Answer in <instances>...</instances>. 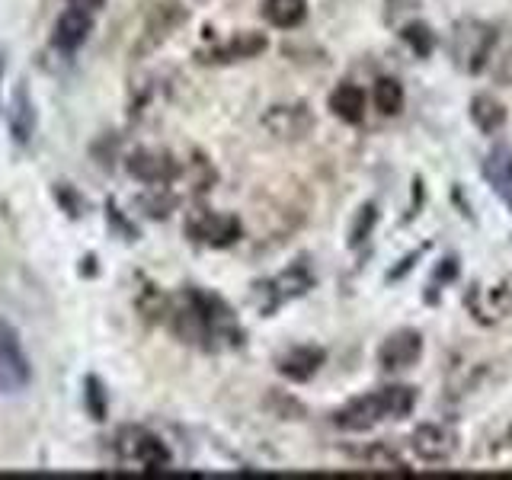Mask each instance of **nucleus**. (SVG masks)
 <instances>
[{
	"mask_svg": "<svg viewBox=\"0 0 512 480\" xmlns=\"http://www.w3.org/2000/svg\"><path fill=\"white\" fill-rule=\"evenodd\" d=\"M173 314H176V330L192 343H205V346H218L221 340L240 343V327L231 308L215 295L189 288L183 295V308Z\"/></svg>",
	"mask_w": 512,
	"mask_h": 480,
	"instance_id": "nucleus-1",
	"label": "nucleus"
},
{
	"mask_svg": "<svg viewBox=\"0 0 512 480\" xmlns=\"http://www.w3.org/2000/svg\"><path fill=\"white\" fill-rule=\"evenodd\" d=\"M413 404H416L413 388H407V384H391V388L362 394L352 400V404L340 407L333 413V426L346 432H365V429H375L384 420H404V416H410Z\"/></svg>",
	"mask_w": 512,
	"mask_h": 480,
	"instance_id": "nucleus-2",
	"label": "nucleus"
},
{
	"mask_svg": "<svg viewBox=\"0 0 512 480\" xmlns=\"http://www.w3.org/2000/svg\"><path fill=\"white\" fill-rule=\"evenodd\" d=\"M493 42H496V29L490 23L464 16V20H458L452 26V36H448V55H452V61L464 74H480L490 61Z\"/></svg>",
	"mask_w": 512,
	"mask_h": 480,
	"instance_id": "nucleus-3",
	"label": "nucleus"
},
{
	"mask_svg": "<svg viewBox=\"0 0 512 480\" xmlns=\"http://www.w3.org/2000/svg\"><path fill=\"white\" fill-rule=\"evenodd\" d=\"M32 372H29V359L23 352V343L16 330L10 324L0 320V391L4 394H16L29 384Z\"/></svg>",
	"mask_w": 512,
	"mask_h": 480,
	"instance_id": "nucleus-4",
	"label": "nucleus"
},
{
	"mask_svg": "<svg viewBox=\"0 0 512 480\" xmlns=\"http://www.w3.org/2000/svg\"><path fill=\"white\" fill-rule=\"evenodd\" d=\"M119 455L125 461L141 464L144 471H164L170 464V452L167 445L157 436H151L148 429H125L119 436Z\"/></svg>",
	"mask_w": 512,
	"mask_h": 480,
	"instance_id": "nucleus-5",
	"label": "nucleus"
},
{
	"mask_svg": "<svg viewBox=\"0 0 512 480\" xmlns=\"http://www.w3.org/2000/svg\"><path fill=\"white\" fill-rule=\"evenodd\" d=\"M186 231L192 240H199V244L221 250V247H231L240 237V221L224 212H196L189 218Z\"/></svg>",
	"mask_w": 512,
	"mask_h": 480,
	"instance_id": "nucleus-6",
	"label": "nucleus"
},
{
	"mask_svg": "<svg viewBox=\"0 0 512 480\" xmlns=\"http://www.w3.org/2000/svg\"><path fill=\"white\" fill-rule=\"evenodd\" d=\"M311 285H314V276H311V269H308V266H304V263L288 266V269L282 272V276H276L272 282L260 285L263 292H266V301H260L263 314H272V311H276L279 304H282V301H288V298L304 295Z\"/></svg>",
	"mask_w": 512,
	"mask_h": 480,
	"instance_id": "nucleus-7",
	"label": "nucleus"
},
{
	"mask_svg": "<svg viewBox=\"0 0 512 480\" xmlns=\"http://www.w3.org/2000/svg\"><path fill=\"white\" fill-rule=\"evenodd\" d=\"M410 445L423 461H448L458 452V432L442 423H423L413 432Z\"/></svg>",
	"mask_w": 512,
	"mask_h": 480,
	"instance_id": "nucleus-8",
	"label": "nucleus"
},
{
	"mask_svg": "<svg viewBox=\"0 0 512 480\" xmlns=\"http://www.w3.org/2000/svg\"><path fill=\"white\" fill-rule=\"evenodd\" d=\"M420 352H423V336L420 333H416V330H397L381 343L378 362H381L384 372H400V368L416 365Z\"/></svg>",
	"mask_w": 512,
	"mask_h": 480,
	"instance_id": "nucleus-9",
	"label": "nucleus"
},
{
	"mask_svg": "<svg viewBox=\"0 0 512 480\" xmlns=\"http://www.w3.org/2000/svg\"><path fill=\"white\" fill-rule=\"evenodd\" d=\"M128 173H132L135 180L148 183V186H167L173 176L180 173V167H176V160L164 151L141 148L128 157Z\"/></svg>",
	"mask_w": 512,
	"mask_h": 480,
	"instance_id": "nucleus-10",
	"label": "nucleus"
},
{
	"mask_svg": "<svg viewBox=\"0 0 512 480\" xmlns=\"http://www.w3.org/2000/svg\"><path fill=\"white\" fill-rule=\"evenodd\" d=\"M266 128L276 138H285V141H295V138H304L314 128V116L311 109L304 103H292V106H272L266 112Z\"/></svg>",
	"mask_w": 512,
	"mask_h": 480,
	"instance_id": "nucleus-11",
	"label": "nucleus"
},
{
	"mask_svg": "<svg viewBox=\"0 0 512 480\" xmlns=\"http://www.w3.org/2000/svg\"><path fill=\"white\" fill-rule=\"evenodd\" d=\"M90 29H93V13H84V10L71 7V10H64L58 16L52 45L61 48V52H74V48H80V45L87 42Z\"/></svg>",
	"mask_w": 512,
	"mask_h": 480,
	"instance_id": "nucleus-12",
	"label": "nucleus"
},
{
	"mask_svg": "<svg viewBox=\"0 0 512 480\" xmlns=\"http://www.w3.org/2000/svg\"><path fill=\"white\" fill-rule=\"evenodd\" d=\"M324 359H327L324 349H317V346H298V349L285 352V356L279 359V372L288 381H311L320 372Z\"/></svg>",
	"mask_w": 512,
	"mask_h": 480,
	"instance_id": "nucleus-13",
	"label": "nucleus"
},
{
	"mask_svg": "<svg viewBox=\"0 0 512 480\" xmlns=\"http://www.w3.org/2000/svg\"><path fill=\"white\" fill-rule=\"evenodd\" d=\"M330 112L349 125L362 122L365 119V93L356 84H340L330 93Z\"/></svg>",
	"mask_w": 512,
	"mask_h": 480,
	"instance_id": "nucleus-14",
	"label": "nucleus"
},
{
	"mask_svg": "<svg viewBox=\"0 0 512 480\" xmlns=\"http://www.w3.org/2000/svg\"><path fill=\"white\" fill-rule=\"evenodd\" d=\"M263 48H266V36H260V32H237L228 45L212 48V52H208L202 61H240V58L260 55Z\"/></svg>",
	"mask_w": 512,
	"mask_h": 480,
	"instance_id": "nucleus-15",
	"label": "nucleus"
},
{
	"mask_svg": "<svg viewBox=\"0 0 512 480\" xmlns=\"http://www.w3.org/2000/svg\"><path fill=\"white\" fill-rule=\"evenodd\" d=\"M263 16L276 29H295L308 16V0H263Z\"/></svg>",
	"mask_w": 512,
	"mask_h": 480,
	"instance_id": "nucleus-16",
	"label": "nucleus"
},
{
	"mask_svg": "<svg viewBox=\"0 0 512 480\" xmlns=\"http://www.w3.org/2000/svg\"><path fill=\"white\" fill-rule=\"evenodd\" d=\"M484 176L500 196L512 202V148H493L484 160Z\"/></svg>",
	"mask_w": 512,
	"mask_h": 480,
	"instance_id": "nucleus-17",
	"label": "nucleus"
},
{
	"mask_svg": "<svg viewBox=\"0 0 512 480\" xmlns=\"http://www.w3.org/2000/svg\"><path fill=\"white\" fill-rule=\"evenodd\" d=\"M10 128H13V138L20 141V144H26L29 138H32V132H36V109H32V103H29V93H26V87H16V93H13V103H10Z\"/></svg>",
	"mask_w": 512,
	"mask_h": 480,
	"instance_id": "nucleus-18",
	"label": "nucleus"
},
{
	"mask_svg": "<svg viewBox=\"0 0 512 480\" xmlns=\"http://www.w3.org/2000/svg\"><path fill=\"white\" fill-rule=\"evenodd\" d=\"M471 119L474 125L480 128V132H500V128L506 125V106L503 103H496L490 93H480L471 100Z\"/></svg>",
	"mask_w": 512,
	"mask_h": 480,
	"instance_id": "nucleus-19",
	"label": "nucleus"
},
{
	"mask_svg": "<svg viewBox=\"0 0 512 480\" xmlns=\"http://www.w3.org/2000/svg\"><path fill=\"white\" fill-rule=\"evenodd\" d=\"M487 68H490L496 84L512 87V29H506L503 36L496 32V42H493V52H490Z\"/></svg>",
	"mask_w": 512,
	"mask_h": 480,
	"instance_id": "nucleus-20",
	"label": "nucleus"
},
{
	"mask_svg": "<svg viewBox=\"0 0 512 480\" xmlns=\"http://www.w3.org/2000/svg\"><path fill=\"white\" fill-rule=\"evenodd\" d=\"M372 96H375V106H378L381 116H397V112L404 109V87H400L394 77L375 80Z\"/></svg>",
	"mask_w": 512,
	"mask_h": 480,
	"instance_id": "nucleus-21",
	"label": "nucleus"
},
{
	"mask_svg": "<svg viewBox=\"0 0 512 480\" xmlns=\"http://www.w3.org/2000/svg\"><path fill=\"white\" fill-rule=\"evenodd\" d=\"M400 39H404L416 58H429L432 48H436V32H432L426 23H407L404 29H400Z\"/></svg>",
	"mask_w": 512,
	"mask_h": 480,
	"instance_id": "nucleus-22",
	"label": "nucleus"
},
{
	"mask_svg": "<svg viewBox=\"0 0 512 480\" xmlns=\"http://www.w3.org/2000/svg\"><path fill=\"white\" fill-rule=\"evenodd\" d=\"M173 7H176V4H167V7H160V10H157V13H160V32H164V36H167V29H170V26H173V23H176V20H180V16H183L180 10H173ZM157 13H154V16H157ZM154 29H157V26H154V23H148V36H144V42L138 45V55L151 52V48H154L157 42H164V39L157 36Z\"/></svg>",
	"mask_w": 512,
	"mask_h": 480,
	"instance_id": "nucleus-23",
	"label": "nucleus"
},
{
	"mask_svg": "<svg viewBox=\"0 0 512 480\" xmlns=\"http://www.w3.org/2000/svg\"><path fill=\"white\" fill-rule=\"evenodd\" d=\"M84 400H87V410H90L93 420H106V391H103L100 378H87Z\"/></svg>",
	"mask_w": 512,
	"mask_h": 480,
	"instance_id": "nucleus-24",
	"label": "nucleus"
},
{
	"mask_svg": "<svg viewBox=\"0 0 512 480\" xmlns=\"http://www.w3.org/2000/svg\"><path fill=\"white\" fill-rule=\"evenodd\" d=\"M160 189H164V186H157V196L151 199H144V208H148V215L151 218H164L167 212H170V208L176 205V199L170 196V192H160Z\"/></svg>",
	"mask_w": 512,
	"mask_h": 480,
	"instance_id": "nucleus-25",
	"label": "nucleus"
},
{
	"mask_svg": "<svg viewBox=\"0 0 512 480\" xmlns=\"http://www.w3.org/2000/svg\"><path fill=\"white\" fill-rule=\"evenodd\" d=\"M375 218H378L375 205H365V208H362V215H359V221H356V228H352V244H362V240L368 237V231H372Z\"/></svg>",
	"mask_w": 512,
	"mask_h": 480,
	"instance_id": "nucleus-26",
	"label": "nucleus"
},
{
	"mask_svg": "<svg viewBox=\"0 0 512 480\" xmlns=\"http://www.w3.org/2000/svg\"><path fill=\"white\" fill-rule=\"evenodd\" d=\"M68 4L77 7V10H84V13H96V10L106 4V0H68Z\"/></svg>",
	"mask_w": 512,
	"mask_h": 480,
	"instance_id": "nucleus-27",
	"label": "nucleus"
},
{
	"mask_svg": "<svg viewBox=\"0 0 512 480\" xmlns=\"http://www.w3.org/2000/svg\"><path fill=\"white\" fill-rule=\"evenodd\" d=\"M506 439H509V445H512V429H509V436H506Z\"/></svg>",
	"mask_w": 512,
	"mask_h": 480,
	"instance_id": "nucleus-28",
	"label": "nucleus"
},
{
	"mask_svg": "<svg viewBox=\"0 0 512 480\" xmlns=\"http://www.w3.org/2000/svg\"><path fill=\"white\" fill-rule=\"evenodd\" d=\"M0 74H4V61H0Z\"/></svg>",
	"mask_w": 512,
	"mask_h": 480,
	"instance_id": "nucleus-29",
	"label": "nucleus"
}]
</instances>
